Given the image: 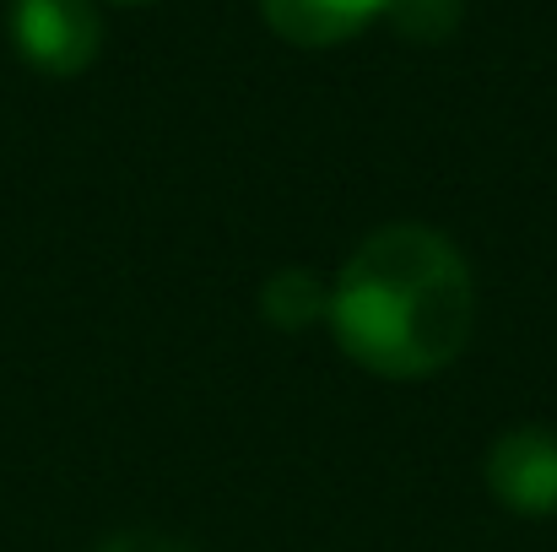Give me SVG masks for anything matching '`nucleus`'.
<instances>
[{"mask_svg":"<svg viewBox=\"0 0 557 552\" xmlns=\"http://www.w3.org/2000/svg\"><path fill=\"white\" fill-rule=\"evenodd\" d=\"M325 320L336 347L373 379L406 384L444 373L471 342V266L438 228H379L347 255Z\"/></svg>","mask_w":557,"mask_h":552,"instance_id":"obj_1","label":"nucleus"},{"mask_svg":"<svg viewBox=\"0 0 557 552\" xmlns=\"http://www.w3.org/2000/svg\"><path fill=\"white\" fill-rule=\"evenodd\" d=\"M11 44L44 76H82L103 49L92 0H11Z\"/></svg>","mask_w":557,"mask_h":552,"instance_id":"obj_2","label":"nucleus"},{"mask_svg":"<svg viewBox=\"0 0 557 552\" xmlns=\"http://www.w3.org/2000/svg\"><path fill=\"white\" fill-rule=\"evenodd\" d=\"M482 477H487V493L498 499V510H509L520 520L557 515V428L547 422L504 428L487 450Z\"/></svg>","mask_w":557,"mask_h":552,"instance_id":"obj_3","label":"nucleus"},{"mask_svg":"<svg viewBox=\"0 0 557 552\" xmlns=\"http://www.w3.org/2000/svg\"><path fill=\"white\" fill-rule=\"evenodd\" d=\"M384 5L389 0H260L271 33L298 49H331L358 38L369 22L384 16Z\"/></svg>","mask_w":557,"mask_h":552,"instance_id":"obj_4","label":"nucleus"},{"mask_svg":"<svg viewBox=\"0 0 557 552\" xmlns=\"http://www.w3.org/2000/svg\"><path fill=\"white\" fill-rule=\"evenodd\" d=\"M260 315H265L276 331H309L314 320L331 315V287H325L314 271L287 266V271H276V277L260 287Z\"/></svg>","mask_w":557,"mask_h":552,"instance_id":"obj_5","label":"nucleus"},{"mask_svg":"<svg viewBox=\"0 0 557 552\" xmlns=\"http://www.w3.org/2000/svg\"><path fill=\"white\" fill-rule=\"evenodd\" d=\"M384 16L395 22V33L422 38V44H438L444 33H455V22H460V0H389Z\"/></svg>","mask_w":557,"mask_h":552,"instance_id":"obj_6","label":"nucleus"},{"mask_svg":"<svg viewBox=\"0 0 557 552\" xmlns=\"http://www.w3.org/2000/svg\"><path fill=\"white\" fill-rule=\"evenodd\" d=\"M92 552H189V548H180L174 537H158V531H125V537L98 542Z\"/></svg>","mask_w":557,"mask_h":552,"instance_id":"obj_7","label":"nucleus"},{"mask_svg":"<svg viewBox=\"0 0 557 552\" xmlns=\"http://www.w3.org/2000/svg\"><path fill=\"white\" fill-rule=\"evenodd\" d=\"M120 5H141V0H120Z\"/></svg>","mask_w":557,"mask_h":552,"instance_id":"obj_8","label":"nucleus"}]
</instances>
